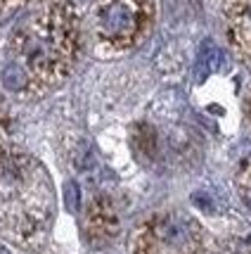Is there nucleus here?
Here are the masks:
<instances>
[{
    "instance_id": "f257e3e1",
    "label": "nucleus",
    "mask_w": 251,
    "mask_h": 254,
    "mask_svg": "<svg viewBox=\"0 0 251 254\" xmlns=\"http://www.w3.org/2000/svg\"><path fill=\"white\" fill-rule=\"evenodd\" d=\"M81 53V14L74 2H55L26 17L7 38L2 88L33 98L55 88L76 64Z\"/></svg>"
},
{
    "instance_id": "ddd939ff",
    "label": "nucleus",
    "mask_w": 251,
    "mask_h": 254,
    "mask_svg": "<svg viewBox=\"0 0 251 254\" xmlns=\"http://www.w3.org/2000/svg\"><path fill=\"white\" fill-rule=\"evenodd\" d=\"M0 254H12V252L7 250V247H2V245H0Z\"/></svg>"
},
{
    "instance_id": "f8f14e48",
    "label": "nucleus",
    "mask_w": 251,
    "mask_h": 254,
    "mask_svg": "<svg viewBox=\"0 0 251 254\" xmlns=\"http://www.w3.org/2000/svg\"><path fill=\"white\" fill-rule=\"evenodd\" d=\"M247 114H249V122H251V93H249V98H247Z\"/></svg>"
},
{
    "instance_id": "9d476101",
    "label": "nucleus",
    "mask_w": 251,
    "mask_h": 254,
    "mask_svg": "<svg viewBox=\"0 0 251 254\" xmlns=\"http://www.w3.org/2000/svg\"><path fill=\"white\" fill-rule=\"evenodd\" d=\"M45 0H0V10H7V7H19V5H38Z\"/></svg>"
},
{
    "instance_id": "1a4fd4ad",
    "label": "nucleus",
    "mask_w": 251,
    "mask_h": 254,
    "mask_svg": "<svg viewBox=\"0 0 251 254\" xmlns=\"http://www.w3.org/2000/svg\"><path fill=\"white\" fill-rule=\"evenodd\" d=\"M66 202L71 209H78V186L76 183H69L66 186Z\"/></svg>"
},
{
    "instance_id": "39448f33",
    "label": "nucleus",
    "mask_w": 251,
    "mask_h": 254,
    "mask_svg": "<svg viewBox=\"0 0 251 254\" xmlns=\"http://www.w3.org/2000/svg\"><path fill=\"white\" fill-rule=\"evenodd\" d=\"M230 43L235 50L251 45V0H232L230 5Z\"/></svg>"
},
{
    "instance_id": "6e6552de",
    "label": "nucleus",
    "mask_w": 251,
    "mask_h": 254,
    "mask_svg": "<svg viewBox=\"0 0 251 254\" xmlns=\"http://www.w3.org/2000/svg\"><path fill=\"white\" fill-rule=\"evenodd\" d=\"M235 183H237V190H240L242 199L251 207V162H244V164L240 166Z\"/></svg>"
},
{
    "instance_id": "423d86ee",
    "label": "nucleus",
    "mask_w": 251,
    "mask_h": 254,
    "mask_svg": "<svg viewBox=\"0 0 251 254\" xmlns=\"http://www.w3.org/2000/svg\"><path fill=\"white\" fill-rule=\"evenodd\" d=\"M88 226L95 235H111L119 228L116 211H114V207H111V202L107 197L93 199V204L88 209Z\"/></svg>"
},
{
    "instance_id": "9b49d317",
    "label": "nucleus",
    "mask_w": 251,
    "mask_h": 254,
    "mask_svg": "<svg viewBox=\"0 0 251 254\" xmlns=\"http://www.w3.org/2000/svg\"><path fill=\"white\" fill-rule=\"evenodd\" d=\"M237 55H240L242 60L247 62V66L251 69V45H249V48H242V50H237Z\"/></svg>"
},
{
    "instance_id": "0eeeda50",
    "label": "nucleus",
    "mask_w": 251,
    "mask_h": 254,
    "mask_svg": "<svg viewBox=\"0 0 251 254\" xmlns=\"http://www.w3.org/2000/svg\"><path fill=\"white\" fill-rule=\"evenodd\" d=\"M220 64H223V53H220L216 45H206V50L199 57V71H197V76L206 78L211 71L220 69Z\"/></svg>"
},
{
    "instance_id": "20e7f679",
    "label": "nucleus",
    "mask_w": 251,
    "mask_h": 254,
    "mask_svg": "<svg viewBox=\"0 0 251 254\" xmlns=\"http://www.w3.org/2000/svg\"><path fill=\"white\" fill-rule=\"evenodd\" d=\"M131 250L133 254H201V233L183 214L161 211L140 223Z\"/></svg>"
},
{
    "instance_id": "f03ea898",
    "label": "nucleus",
    "mask_w": 251,
    "mask_h": 254,
    "mask_svg": "<svg viewBox=\"0 0 251 254\" xmlns=\"http://www.w3.org/2000/svg\"><path fill=\"white\" fill-rule=\"evenodd\" d=\"M52 190L43 166L17 147L0 145V223L22 243L43 235Z\"/></svg>"
},
{
    "instance_id": "7ed1b4c3",
    "label": "nucleus",
    "mask_w": 251,
    "mask_h": 254,
    "mask_svg": "<svg viewBox=\"0 0 251 254\" xmlns=\"http://www.w3.org/2000/svg\"><path fill=\"white\" fill-rule=\"evenodd\" d=\"M154 0H98L90 10V36L100 55H121L147 38Z\"/></svg>"
}]
</instances>
